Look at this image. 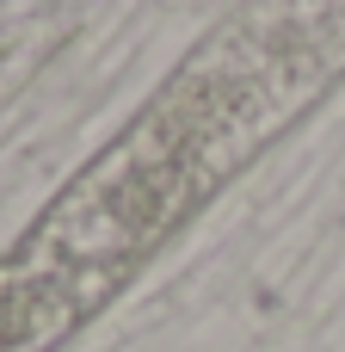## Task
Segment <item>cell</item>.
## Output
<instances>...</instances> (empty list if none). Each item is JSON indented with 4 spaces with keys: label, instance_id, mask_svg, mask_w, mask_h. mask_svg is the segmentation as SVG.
<instances>
[{
    "label": "cell",
    "instance_id": "1",
    "mask_svg": "<svg viewBox=\"0 0 345 352\" xmlns=\"http://www.w3.org/2000/svg\"><path fill=\"white\" fill-rule=\"evenodd\" d=\"M345 80V0H241L142 105L216 198Z\"/></svg>",
    "mask_w": 345,
    "mask_h": 352
},
{
    "label": "cell",
    "instance_id": "2",
    "mask_svg": "<svg viewBox=\"0 0 345 352\" xmlns=\"http://www.w3.org/2000/svg\"><path fill=\"white\" fill-rule=\"evenodd\" d=\"M105 0H0V93L25 80L68 31H80Z\"/></svg>",
    "mask_w": 345,
    "mask_h": 352
}]
</instances>
